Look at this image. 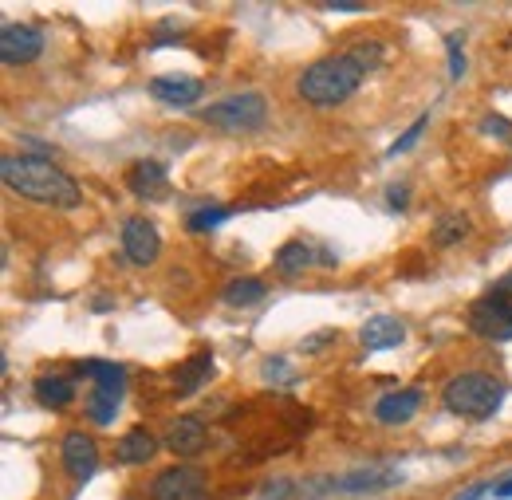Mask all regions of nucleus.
<instances>
[{"instance_id": "9", "label": "nucleus", "mask_w": 512, "mask_h": 500, "mask_svg": "<svg viewBox=\"0 0 512 500\" xmlns=\"http://www.w3.org/2000/svg\"><path fill=\"white\" fill-rule=\"evenodd\" d=\"M123 252H127L130 264H138V268L154 264L158 252H162V237H158L154 221H146V217H130L127 225H123Z\"/></svg>"}, {"instance_id": "28", "label": "nucleus", "mask_w": 512, "mask_h": 500, "mask_svg": "<svg viewBox=\"0 0 512 500\" xmlns=\"http://www.w3.org/2000/svg\"><path fill=\"white\" fill-rule=\"evenodd\" d=\"M446 52H449V79H461L465 75V48L457 36H446Z\"/></svg>"}, {"instance_id": "10", "label": "nucleus", "mask_w": 512, "mask_h": 500, "mask_svg": "<svg viewBox=\"0 0 512 500\" xmlns=\"http://www.w3.org/2000/svg\"><path fill=\"white\" fill-rule=\"evenodd\" d=\"M146 91L166 107H193L205 95V83L197 75H154Z\"/></svg>"}, {"instance_id": "26", "label": "nucleus", "mask_w": 512, "mask_h": 500, "mask_svg": "<svg viewBox=\"0 0 512 500\" xmlns=\"http://www.w3.org/2000/svg\"><path fill=\"white\" fill-rule=\"evenodd\" d=\"M426 126H430V115H418V119H414V126H410L406 134H398V138H394V146H390L386 154H390V158H398V154H406V150H410V146H414V142L422 138V130H426Z\"/></svg>"}, {"instance_id": "16", "label": "nucleus", "mask_w": 512, "mask_h": 500, "mask_svg": "<svg viewBox=\"0 0 512 500\" xmlns=\"http://www.w3.org/2000/svg\"><path fill=\"white\" fill-rule=\"evenodd\" d=\"M359 343L367 351H394L406 343V323L394 319V315H371L363 327H359Z\"/></svg>"}, {"instance_id": "32", "label": "nucleus", "mask_w": 512, "mask_h": 500, "mask_svg": "<svg viewBox=\"0 0 512 500\" xmlns=\"http://www.w3.org/2000/svg\"><path fill=\"white\" fill-rule=\"evenodd\" d=\"M497 489V481H477V485H469V489H461L453 500H481V497H489Z\"/></svg>"}, {"instance_id": "27", "label": "nucleus", "mask_w": 512, "mask_h": 500, "mask_svg": "<svg viewBox=\"0 0 512 500\" xmlns=\"http://www.w3.org/2000/svg\"><path fill=\"white\" fill-rule=\"evenodd\" d=\"M264 382H280V386H292L296 371L284 363V359H264Z\"/></svg>"}, {"instance_id": "30", "label": "nucleus", "mask_w": 512, "mask_h": 500, "mask_svg": "<svg viewBox=\"0 0 512 500\" xmlns=\"http://www.w3.org/2000/svg\"><path fill=\"white\" fill-rule=\"evenodd\" d=\"M485 134H493V138H512V123L505 115H485V123H481Z\"/></svg>"}, {"instance_id": "35", "label": "nucleus", "mask_w": 512, "mask_h": 500, "mask_svg": "<svg viewBox=\"0 0 512 500\" xmlns=\"http://www.w3.org/2000/svg\"><path fill=\"white\" fill-rule=\"evenodd\" d=\"M327 339H335V335H331V331H316V335H312V339L304 343V351H320Z\"/></svg>"}, {"instance_id": "13", "label": "nucleus", "mask_w": 512, "mask_h": 500, "mask_svg": "<svg viewBox=\"0 0 512 500\" xmlns=\"http://www.w3.org/2000/svg\"><path fill=\"white\" fill-rule=\"evenodd\" d=\"M422 390L418 386H402V390H390L383 394L379 402H375V418L383 422V426H406L418 410H422Z\"/></svg>"}, {"instance_id": "34", "label": "nucleus", "mask_w": 512, "mask_h": 500, "mask_svg": "<svg viewBox=\"0 0 512 500\" xmlns=\"http://www.w3.org/2000/svg\"><path fill=\"white\" fill-rule=\"evenodd\" d=\"M493 296H505V300H512V272H505V276L493 284Z\"/></svg>"}, {"instance_id": "5", "label": "nucleus", "mask_w": 512, "mask_h": 500, "mask_svg": "<svg viewBox=\"0 0 512 500\" xmlns=\"http://www.w3.org/2000/svg\"><path fill=\"white\" fill-rule=\"evenodd\" d=\"M268 119V103L256 95V91H241V95H229L213 107L201 111V123L213 126V130H225V134H253Z\"/></svg>"}, {"instance_id": "36", "label": "nucleus", "mask_w": 512, "mask_h": 500, "mask_svg": "<svg viewBox=\"0 0 512 500\" xmlns=\"http://www.w3.org/2000/svg\"><path fill=\"white\" fill-rule=\"evenodd\" d=\"M493 497H497V500H512V477H505V481H497Z\"/></svg>"}, {"instance_id": "19", "label": "nucleus", "mask_w": 512, "mask_h": 500, "mask_svg": "<svg viewBox=\"0 0 512 500\" xmlns=\"http://www.w3.org/2000/svg\"><path fill=\"white\" fill-rule=\"evenodd\" d=\"M209 378H213V355H209V351H197V355H190V359L174 371V390H178V394H197Z\"/></svg>"}, {"instance_id": "3", "label": "nucleus", "mask_w": 512, "mask_h": 500, "mask_svg": "<svg viewBox=\"0 0 512 500\" xmlns=\"http://www.w3.org/2000/svg\"><path fill=\"white\" fill-rule=\"evenodd\" d=\"M442 402H446L449 414L457 418H493L505 402V386L493 375H481V371H465V375L449 378L446 390H442Z\"/></svg>"}, {"instance_id": "2", "label": "nucleus", "mask_w": 512, "mask_h": 500, "mask_svg": "<svg viewBox=\"0 0 512 500\" xmlns=\"http://www.w3.org/2000/svg\"><path fill=\"white\" fill-rule=\"evenodd\" d=\"M363 79H367V71L351 60L347 52H339V56H323V60L312 63V67L300 75L296 91H300V99L312 103V107H339V103H347V99L359 91Z\"/></svg>"}, {"instance_id": "1", "label": "nucleus", "mask_w": 512, "mask_h": 500, "mask_svg": "<svg viewBox=\"0 0 512 500\" xmlns=\"http://www.w3.org/2000/svg\"><path fill=\"white\" fill-rule=\"evenodd\" d=\"M0 178L12 193L52 205V209H75L83 201L79 182L44 154H8L0 162Z\"/></svg>"}, {"instance_id": "24", "label": "nucleus", "mask_w": 512, "mask_h": 500, "mask_svg": "<svg viewBox=\"0 0 512 500\" xmlns=\"http://www.w3.org/2000/svg\"><path fill=\"white\" fill-rule=\"evenodd\" d=\"M347 56H351V60L359 63V67H363L367 75H371V71H379V67H383L386 48L379 44V40H359L355 48H347Z\"/></svg>"}, {"instance_id": "11", "label": "nucleus", "mask_w": 512, "mask_h": 500, "mask_svg": "<svg viewBox=\"0 0 512 500\" xmlns=\"http://www.w3.org/2000/svg\"><path fill=\"white\" fill-rule=\"evenodd\" d=\"M64 469L71 473V481H91L95 473H99V445L87 438V434H79V430H71L64 438Z\"/></svg>"}, {"instance_id": "7", "label": "nucleus", "mask_w": 512, "mask_h": 500, "mask_svg": "<svg viewBox=\"0 0 512 500\" xmlns=\"http://www.w3.org/2000/svg\"><path fill=\"white\" fill-rule=\"evenodd\" d=\"M209 497V481L197 465H174L166 473L154 477L150 500H205Z\"/></svg>"}, {"instance_id": "8", "label": "nucleus", "mask_w": 512, "mask_h": 500, "mask_svg": "<svg viewBox=\"0 0 512 500\" xmlns=\"http://www.w3.org/2000/svg\"><path fill=\"white\" fill-rule=\"evenodd\" d=\"M44 56V32L36 28V24H16V20H8L4 28H0V60L8 63V67H16V63H32Z\"/></svg>"}, {"instance_id": "21", "label": "nucleus", "mask_w": 512, "mask_h": 500, "mask_svg": "<svg viewBox=\"0 0 512 500\" xmlns=\"http://www.w3.org/2000/svg\"><path fill=\"white\" fill-rule=\"evenodd\" d=\"M36 402L40 406H48V410H64L67 402L75 398V386H71V378H60V375H44L36 378Z\"/></svg>"}, {"instance_id": "15", "label": "nucleus", "mask_w": 512, "mask_h": 500, "mask_svg": "<svg viewBox=\"0 0 512 500\" xmlns=\"http://www.w3.org/2000/svg\"><path fill=\"white\" fill-rule=\"evenodd\" d=\"M205 445H209V430H205L201 418L182 414V418L170 422V430H166V449H170V453H178V457H197Z\"/></svg>"}, {"instance_id": "33", "label": "nucleus", "mask_w": 512, "mask_h": 500, "mask_svg": "<svg viewBox=\"0 0 512 500\" xmlns=\"http://www.w3.org/2000/svg\"><path fill=\"white\" fill-rule=\"evenodd\" d=\"M323 8L327 12H363V4H351V0H327Z\"/></svg>"}, {"instance_id": "23", "label": "nucleus", "mask_w": 512, "mask_h": 500, "mask_svg": "<svg viewBox=\"0 0 512 500\" xmlns=\"http://www.w3.org/2000/svg\"><path fill=\"white\" fill-rule=\"evenodd\" d=\"M229 217H233V209H225V205H205V209H193L190 217H186V229H190V233H209V229L225 225Z\"/></svg>"}, {"instance_id": "20", "label": "nucleus", "mask_w": 512, "mask_h": 500, "mask_svg": "<svg viewBox=\"0 0 512 500\" xmlns=\"http://www.w3.org/2000/svg\"><path fill=\"white\" fill-rule=\"evenodd\" d=\"M469 217L461 213V209H449V213H442L438 221H434V245L438 249H453V245H461L465 237H469Z\"/></svg>"}, {"instance_id": "12", "label": "nucleus", "mask_w": 512, "mask_h": 500, "mask_svg": "<svg viewBox=\"0 0 512 500\" xmlns=\"http://www.w3.org/2000/svg\"><path fill=\"white\" fill-rule=\"evenodd\" d=\"M127 189L138 197V201H162L170 193V178L162 170V162L154 158H142L127 170Z\"/></svg>"}, {"instance_id": "31", "label": "nucleus", "mask_w": 512, "mask_h": 500, "mask_svg": "<svg viewBox=\"0 0 512 500\" xmlns=\"http://www.w3.org/2000/svg\"><path fill=\"white\" fill-rule=\"evenodd\" d=\"M288 493H296L292 481H272V485L260 489V500H288Z\"/></svg>"}, {"instance_id": "29", "label": "nucleus", "mask_w": 512, "mask_h": 500, "mask_svg": "<svg viewBox=\"0 0 512 500\" xmlns=\"http://www.w3.org/2000/svg\"><path fill=\"white\" fill-rule=\"evenodd\" d=\"M386 205H390L394 213H406V205H410V186H406V182H394V186L386 189Z\"/></svg>"}, {"instance_id": "4", "label": "nucleus", "mask_w": 512, "mask_h": 500, "mask_svg": "<svg viewBox=\"0 0 512 500\" xmlns=\"http://www.w3.org/2000/svg\"><path fill=\"white\" fill-rule=\"evenodd\" d=\"M402 485V469L394 465H363V469H351V473H339V477H320V481H308L304 493L312 500L335 497V493H386V489H398Z\"/></svg>"}, {"instance_id": "17", "label": "nucleus", "mask_w": 512, "mask_h": 500, "mask_svg": "<svg viewBox=\"0 0 512 500\" xmlns=\"http://www.w3.org/2000/svg\"><path fill=\"white\" fill-rule=\"evenodd\" d=\"M75 375H87L91 382H95V390H103V394H115V398H123V390H127V371H123L119 363L83 359V363H75Z\"/></svg>"}, {"instance_id": "25", "label": "nucleus", "mask_w": 512, "mask_h": 500, "mask_svg": "<svg viewBox=\"0 0 512 500\" xmlns=\"http://www.w3.org/2000/svg\"><path fill=\"white\" fill-rule=\"evenodd\" d=\"M87 414H91V422H95V426H111V422H115V414H119V398H115V394L95 390V394L87 398Z\"/></svg>"}, {"instance_id": "18", "label": "nucleus", "mask_w": 512, "mask_h": 500, "mask_svg": "<svg viewBox=\"0 0 512 500\" xmlns=\"http://www.w3.org/2000/svg\"><path fill=\"white\" fill-rule=\"evenodd\" d=\"M154 453H158V438H154L146 426L127 430V434L119 438V445H115V461H119V465H146Z\"/></svg>"}, {"instance_id": "22", "label": "nucleus", "mask_w": 512, "mask_h": 500, "mask_svg": "<svg viewBox=\"0 0 512 500\" xmlns=\"http://www.w3.org/2000/svg\"><path fill=\"white\" fill-rule=\"evenodd\" d=\"M268 296V288L253 280V276H237V280H229L225 284V292H221V300L229 304V308H249V304H260Z\"/></svg>"}, {"instance_id": "14", "label": "nucleus", "mask_w": 512, "mask_h": 500, "mask_svg": "<svg viewBox=\"0 0 512 500\" xmlns=\"http://www.w3.org/2000/svg\"><path fill=\"white\" fill-rule=\"evenodd\" d=\"M312 264H335V252L320 249L312 241H288V245H280V252H276V268L284 276H304Z\"/></svg>"}, {"instance_id": "6", "label": "nucleus", "mask_w": 512, "mask_h": 500, "mask_svg": "<svg viewBox=\"0 0 512 500\" xmlns=\"http://www.w3.org/2000/svg\"><path fill=\"white\" fill-rule=\"evenodd\" d=\"M469 327L489 343H512V300L505 296H481L469 308Z\"/></svg>"}]
</instances>
